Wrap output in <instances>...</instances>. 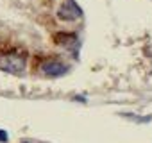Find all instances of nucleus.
Wrapping results in <instances>:
<instances>
[{
  "instance_id": "obj_4",
  "label": "nucleus",
  "mask_w": 152,
  "mask_h": 143,
  "mask_svg": "<svg viewBox=\"0 0 152 143\" xmlns=\"http://www.w3.org/2000/svg\"><path fill=\"white\" fill-rule=\"evenodd\" d=\"M54 43L61 47H70L73 43H77V34L75 32H57L54 34Z\"/></svg>"
},
{
  "instance_id": "obj_2",
  "label": "nucleus",
  "mask_w": 152,
  "mask_h": 143,
  "mask_svg": "<svg viewBox=\"0 0 152 143\" xmlns=\"http://www.w3.org/2000/svg\"><path fill=\"white\" fill-rule=\"evenodd\" d=\"M39 70H41V74L47 75V77H61L70 70V66L66 63H63L61 59H57V57H47V59L41 61Z\"/></svg>"
},
{
  "instance_id": "obj_5",
  "label": "nucleus",
  "mask_w": 152,
  "mask_h": 143,
  "mask_svg": "<svg viewBox=\"0 0 152 143\" xmlns=\"http://www.w3.org/2000/svg\"><path fill=\"white\" fill-rule=\"evenodd\" d=\"M7 138H9V136H7V132L0 129V143H6V141H7Z\"/></svg>"
},
{
  "instance_id": "obj_1",
  "label": "nucleus",
  "mask_w": 152,
  "mask_h": 143,
  "mask_svg": "<svg viewBox=\"0 0 152 143\" xmlns=\"http://www.w3.org/2000/svg\"><path fill=\"white\" fill-rule=\"evenodd\" d=\"M27 64V52L22 48H13L9 45H0V70L9 74H22Z\"/></svg>"
},
{
  "instance_id": "obj_3",
  "label": "nucleus",
  "mask_w": 152,
  "mask_h": 143,
  "mask_svg": "<svg viewBox=\"0 0 152 143\" xmlns=\"http://www.w3.org/2000/svg\"><path fill=\"white\" fill-rule=\"evenodd\" d=\"M81 16H83V9L75 4V0H66L57 9V18L63 22H73V20H79Z\"/></svg>"
}]
</instances>
